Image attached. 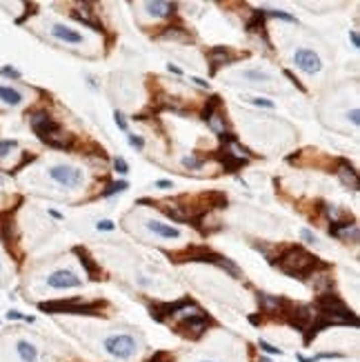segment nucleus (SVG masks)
Instances as JSON below:
<instances>
[{"label": "nucleus", "mask_w": 360, "mask_h": 362, "mask_svg": "<svg viewBox=\"0 0 360 362\" xmlns=\"http://www.w3.org/2000/svg\"><path fill=\"white\" fill-rule=\"evenodd\" d=\"M262 27H265V20H262V11H256V14H253V18L249 20L247 29H249V32H256V29H262Z\"/></svg>", "instance_id": "obj_24"}, {"label": "nucleus", "mask_w": 360, "mask_h": 362, "mask_svg": "<svg viewBox=\"0 0 360 362\" xmlns=\"http://www.w3.org/2000/svg\"><path fill=\"white\" fill-rule=\"evenodd\" d=\"M258 344H260V349H262V351H267V353H280V349H278V347H271V344H269V342H265V340H260Z\"/></svg>", "instance_id": "obj_29"}, {"label": "nucleus", "mask_w": 360, "mask_h": 362, "mask_svg": "<svg viewBox=\"0 0 360 362\" xmlns=\"http://www.w3.org/2000/svg\"><path fill=\"white\" fill-rule=\"evenodd\" d=\"M29 122H31V129H34L38 136L49 134V131H53V129H58V127H60L56 120H51V116H49L47 111H38V113H34V116L29 118Z\"/></svg>", "instance_id": "obj_10"}, {"label": "nucleus", "mask_w": 360, "mask_h": 362, "mask_svg": "<svg viewBox=\"0 0 360 362\" xmlns=\"http://www.w3.org/2000/svg\"><path fill=\"white\" fill-rule=\"evenodd\" d=\"M173 358H171V353H167V351H156L154 356L149 358V362H171Z\"/></svg>", "instance_id": "obj_25"}, {"label": "nucleus", "mask_w": 360, "mask_h": 362, "mask_svg": "<svg viewBox=\"0 0 360 362\" xmlns=\"http://www.w3.org/2000/svg\"><path fill=\"white\" fill-rule=\"evenodd\" d=\"M244 76H247V78H258V80H267L265 73H258V72H247Z\"/></svg>", "instance_id": "obj_37"}, {"label": "nucleus", "mask_w": 360, "mask_h": 362, "mask_svg": "<svg viewBox=\"0 0 360 362\" xmlns=\"http://www.w3.org/2000/svg\"><path fill=\"white\" fill-rule=\"evenodd\" d=\"M129 143H131V147H136V149L145 147V140H142L140 136H129Z\"/></svg>", "instance_id": "obj_30"}, {"label": "nucleus", "mask_w": 360, "mask_h": 362, "mask_svg": "<svg viewBox=\"0 0 360 362\" xmlns=\"http://www.w3.org/2000/svg\"><path fill=\"white\" fill-rule=\"evenodd\" d=\"M316 264H318V260H316L309 251L302 249V247H289V249L278 258V267L282 269L287 276H293V278H305Z\"/></svg>", "instance_id": "obj_1"}, {"label": "nucleus", "mask_w": 360, "mask_h": 362, "mask_svg": "<svg viewBox=\"0 0 360 362\" xmlns=\"http://www.w3.org/2000/svg\"><path fill=\"white\" fill-rule=\"evenodd\" d=\"M2 76H11V78H20V73L16 72V69H11V67H4L2 69Z\"/></svg>", "instance_id": "obj_36"}, {"label": "nucleus", "mask_w": 360, "mask_h": 362, "mask_svg": "<svg viewBox=\"0 0 360 362\" xmlns=\"http://www.w3.org/2000/svg\"><path fill=\"white\" fill-rule=\"evenodd\" d=\"M207 326H209V318L200 316V313H194V316L185 318V320L180 322V331L185 335H189V338H198Z\"/></svg>", "instance_id": "obj_7"}, {"label": "nucleus", "mask_w": 360, "mask_h": 362, "mask_svg": "<svg viewBox=\"0 0 360 362\" xmlns=\"http://www.w3.org/2000/svg\"><path fill=\"white\" fill-rule=\"evenodd\" d=\"M114 120H116V125H118L120 129H122V131H127V122H124L122 113H118V111H116V113H114Z\"/></svg>", "instance_id": "obj_31"}, {"label": "nucleus", "mask_w": 360, "mask_h": 362, "mask_svg": "<svg viewBox=\"0 0 360 362\" xmlns=\"http://www.w3.org/2000/svg\"><path fill=\"white\" fill-rule=\"evenodd\" d=\"M209 60H211V73H216V69L220 65H227L231 60V51L225 49V47H213L209 51Z\"/></svg>", "instance_id": "obj_14"}, {"label": "nucleus", "mask_w": 360, "mask_h": 362, "mask_svg": "<svg viewBox=\"0 0 360 362\" xmlns=\"http://www.w3.org/2000/svg\"><path fill=\"white\" fill-rule=\"evenodd\" d=\"M74 251L78 253V258H80V262H82V267L87 269L89 278H91V280H98V278H100V267H98V264L91 260V255H89L87 251L82 249V247H76Z\"/></svg>", "instance_id": "obj_13"}, {"label": "nucleus", "mask_w": 360, "mask_h": 362, "mask_svg": "<svg viewBox=\"0 0 360 362\" xmlns=\"http://www.w3.org/2000/svg\"><path fill=\"white\" fill-rule=\"evenodd\" d=\"M105 349L111 356L120 358V360H127L136 353V342H133L131 335H111L105 340Z\"/></svg>", "instance_id": "obj_4"}, {"label": "nucleus", "mask_w": 360, "mask_h": 362, "mask_svg": "<svg viewBox=\"0 0 360 362\" xmlns=\"http://www.w3.org/2000/svg\"><path fill=\"white\" fill-rule=\"evenodd\" d=\"M156 187H158V189H169V187H171V182H169V180H158Z\"/></svg>", "instance_id": "obj_38"}, {"label": "nucleus", "mask_w": 360, "mask_h": 362, "mask_svg": "<svg viewBox=\"0 0 360 362\" xmlns=\"http://www.w3.org/2000/svg\"><path fill=\"white\" fill-rule=\"evenodd\" d=\"M302 238H307V242H316V236L311 231H307V229L302 231Z\"/></svg>", "instance_id": "obj_39"}, {"label": "nucleus", "mask_w": 360, "mask_h": 362, "mask_svg": "<svg viewBox=\"0 0 360 362\" xmlns=\"http://www.w3.org/2000/svg\"><path fill=\"white\" fill-rule=\"evenodd\" d=\"M102 302H82L80 298L71 300H53V302H40L38 309L47 313H100L98 309Z\"/></svg>", "instance_id": "obj_3"}, {"label": "nucleus", "mask_w": 360, "mask_h": 362, "mask_svg": "<svg viewBox=\"0 0 360 362\" xmlns=\"http://www.w3.org/2000/svg\"><path fill=\"white\" fill-rule=\"evenodd\" d=\"M271 16H276V18H282V20H289V23H296V18L289 14H282V11H271Z\"/></svg>", "instance_id": "obj_32"}, {"label": "nucleus", "mask_w": 360, "mask_h": 362, "mask_svg": "<svg viewBox=\"0 0 360 362\" xmlns=\"http://www.w3.org/2000/svg\"><path fill=\"white\" fill-rule=\"evenodd\" d=\"M316 307H318L320 313H324L331 320H336V325H354V326L358 325V318L351 313V309L336 293H329V291L320 293L316 298Z\"/></svg>", "instance_id": "obj_2"}, {"label": "nucleus", "mask_w": 360, "mask_h": 362, "mask_svg": "<svg viewBox=\"0 0 360 362\" xmlns=\"http://www.w3.org/2000/svg\"><path fill=\"white\" fill-rule=\"evenodd\" d=\"M260 362H271V360H267V358H262V360H260Z\"/></svg>", "instance_id": "obj_45"}, {"label": "nucleus", "mask_w": 360, "mask_h": 362, "mask_svg": "<svg viewBox=\"0 0 360 362\" xmlns=\"http://www.w3.org/2000/svg\"><path fill=\"white\" fill-rule=\"evenodd\" d=\"M11 149H16V140H2L0 143V158H4Z\"/></svg>", "instance_id": "obj_26"}, {"label": "nucleus", "mask_w": 360, "mask_h": 362, "mask_svg": "<svg viewBox=\"0 0 360 362\" xmlns=\"http://www.w3.org/2000/svg\"><path fill=\"white\" fill-rule=\"evenodd\" d=\"M49 174H51V178L56 180V182L65 184V187H76V184H80V180H82V171L74 169V167L58 165V167H53Z\"/></svg>", "instance_id": "obj_6"}, {"label": "nucleus", "mask_w": 360, "mask_h": 362, "mask_svg": "<svg viewBox=\"0 0 360 362\" xmlns=\"http://www.w3.org/2000/svg\"><path fill=\"white\" fill-rule=\"evenodd\" d=\"M89 11H93V9H89V5H84V9L80 11V9H74L71 11V16H74L76 20H80V23H84V25H89V27L91 29H96V32H100V23H98V20H93L91 16H89Z\"/></svg>", "instance_id": "obj_17"}, {"label": "nucleus", "mask_w": 360, "mask_h": 362, "mask_svg": "<svg viewBox=\"0 0 360 362\" xmlns=\"http://www.w3.org/2000/svg\"><path fill=\"white\" fill-rule=\"evenodd\" d=\"M98 229H102V231H111V229H114V222H109V220H102V222H98Z\"/></svg>", "instance_id": "obj_35"}, {"label": "nucleus", "mask_w": 360, "mask_h": 362, "mask_svg": "<svg viewBox=\"0 0 360 362\" xmlns=\"http://www.w3.org/2000/svg\"><path fill=\"white\" fill-rule=\"evenodd\" d=\"M147 227L151 229L154 233H160V236H164V238H178L180 236V231L178 229H173V227H167V224H162V222H147Z\"/></svg>", "instance_id": "obj_18"}, {"label": "nucleus", "mask_w": 360, "mask_h": 362, "mask_svg": "<svg viewBox=\"0 0 360 362\" xmlns=\"http://www.w3.org/2000/svg\"><path fill=\"white\" fill-rule=\"evenodd\" d=\"M340 176H342V180H345L347 184L351 182V189H358V178H356V171H354V167L351 165H347V160H340Z\"/></svg>", "instance_id": "obj_20"}, {"label": "nucleus", "mask_w": 360, "mask_h": 362, "mask_svg": "<svg viewBox=\"0 0 360 362\" xmlns=\"http://www.w3.org/2000/svg\"><path fill=\"white\" fill-rule=\"evenodd\" d=\"M173 258H176V260H194V262H211V264H218L222 260V255L213 253L209 247H189L185 253H176Z\"/></svg>", "instance_id": "obj_5"}, {"label": "nucleus", "mask_w": 360, "mask_h": 362, "mask_svg": "<svg viewBox=\"0 0 360 362\" xmlns=\"http://www.w3.org/2000/svg\"><path fill=\"white\" fill-rule=\"evenodd\" d=\"M162 38H171V40H187V34H182L178 27H171V29H164L162 32Z\"/></svg>", "instance_id": "obj_23"}, {"label": "nucleus", "mask_w": 360, "mask_h": 362, "mask_svg": "<svg viewBox=\"0 0 360 362\" xmlns=\"http://www.w3.org/2000/svg\"><path fill=\"white\" fill-rule=\"evenodd\" d=\"M169 72H171V73H176V76H180V73H182L180 69L176 67V65H169Z\"/></svg>", "instance_id": "obj_44"}, {"label": "nucleus", "mask_w": 360, "mask_h": 362, "mask_svg": "<svg viewBox=\"0 0 360 362\" xmlns=\"http://www.w3.org/2000/svg\"><path fill=\"white\" fill-rule=\"evenodd\" d=\"M38 138L42 140L44 145L53 147V149H69L71 143H74V136L67 134V131H62L60 127H58V129H53V131H49V134L38 136Z\"/></svg>", "instance_id": "obj_8"}, {"label": "nucleus", "mask_w": 360, "mask_h": 362, "mask_svg": "<svg viewBox=\"0 0 360 362\" xmlns=\"http://www.w3.org/2000/svg\"><path fill=\"white\" fill-rule=\"evenodd\" d=\"M53 36L60 38V40L65 42H71V45H78V42H82V36H80L78 32H74V29L65 27V25H53Z\"/></svg>", "instance_id": "obj_15"}, {"label": "nucleus", "mask_w": 360, "mask_h": 362, "mask_svg": "<svg viewBox=\"0 0 360 362\" xmlns=\"http://www.w3.org/2000/svg\"><path fill=\"white\" fill-rule=\"evenodd\" d=\"M7 318H9V320H20L22 316H20L18 311H9V313H7Z\"/></svg>", "instance_id": "obj_42"}, {"label": "nucleus", "mask_w": 360, "mask_h": 362, "mask_svg": "<svg viewBox=\"0 0 360 362\" xmlns=\"http://www.w3.org/2000/svg\"><path fill=\"white\" fill-rule=\"evenodd\" d=\"M0 100H4L7 105H18L22 100L20 91L11 89V87H0Z\"/></svg>", "instance_id": "obj_21"}, {"label": "nucleus", "mask_w": 360, "mask_h": 362, "mask_svg": "<svg viewBox=\"0 0 360 362\" xmlns=\"http://www.w3.org/2000/svg\"><path fill=\"white\" fill-rule=\"evenodd\" d=\"M293 60H296L298 67H300L302 72H307V73L320 72V58L309 49H298L296 56H293Z\"/></svg>", "instance_id": "obj_9"}, {"label": "nucleus", "mask_w": 360, "mask_h": 362, "mask_svg": "<svg viewBox=\"0 0 360 362\" xmlns=\"http://www.w3.org/2000/svg\"><path fill=\"white\" fill-rule=\"evenodd\" d=\"M251 103L253 105H260V107H267V109L274 107V103H269V100H262V98H251Z\"/></svg>", "instance_id": "obj_33"}, {"label": "nucleus", "mask_w": 360, "mask_h": 362, "mask_svg": "<svg viewBox=\"0 0 360 362\" xmlns=\"http://www.w3.org/2000/svg\"><path fill=\"white\" fill-rule=\"evenodd\" d=\"M220 107V96H211V98H209V103L204 105V109H202V120H211L213 118V111H216V109Z\"/></svg>", "instance_id": "obj_22"}, {"label": "nucleus", "mask_w": 360, "mask_h": 362, "mask_svg": "<svg viewBox=\"0 0 360 362\" xmlns=\"http://www.w3.org/2000/svg\"><path fill=\"white\" fill-rule=\"evenodd\" d=\"M311 318H314V311H311V307H296L289 311V322H291L293 326H298L300 331H305L307 326H309Z\"/></svg>", "instance_id": "obj_12"}, {"label": "nucleus", "mask_w": 360, "mask_h": 362, "mask_svg": "<svg viewBox=\"0 0 360 362\" xmlns=\"http://www.w3.org/2000/svg\"><path fill=\"white\" fill-rule=\"evenodd\" d=\"M191 80H194L198 87H209V82H207V80H200V78H191Z\"/></svg>", "instance_id": "obj_43"}, {"label": "nucleus", "mask_w": 360, "mask_h": 362, "mask_svg": "<svg viewBox=\"0 0 360 362\" xmlns=\"http://www.w3.org/2000/svg\"><path fill=\"white\" fill-rule=\"evenodd\" d=\"M182 165H185V167H200L202 162L196 160V158H185V160H182Z\"/></svg>", "instance_id": "obj_34"}, {"label": "nucleus", "mask_w": 360, "mask_h": 362, "mask_svg": "<svg viewBox=\"0 0 360 362\" xmlns=\"http://www.w3.org/2000/svg\"><path fill=\"white\" fill-rule=\"evenodd\" d=\"M349 118H351V122H354V125H358V122H360V118H358V109H354V111L349 113Z\"/></svg>", "instance_id": "obj_40"}, {"label": "nucleus", "mask_w": 360, "mask_h": 362, "mask_svg": "<svg viewBox=\"0 0 360 362\" xmlns=\"http://www.w3.org/2000/svg\"><path fill=\"white\" fill-rule=\"evenodd\" d=\"M114 167H116V171H118V174H127V171H129L127 162H124L122 158H116V160H114Z\"/></svg>", "instance_id": "obj_28"}, {"label": "nucleus", "mask_w": 360, "mask_h": 362, "mask_svg": "<svg viewBox=\"0 0 360 362\" xmlns=\"http://www.w3.org/2000/svg\"><path fill=\"white\" fill-rule=\"evenodd\" d=\"M127 187H129V184L124 182V180H122V182H114V184H111V187L105 191V196H111V193H116V191H124Z\"/></svg>", "instance_id": "obj_27"}, {"label": "nucleus", "mask_w": 360, "mask_h": 362, "mask_svg": "<svg viewBox=\"0 0 360 362\" xmlns=\"http://www.w3.org/2000/svg\"><path fill=\"white\" fill-rule=\"evenodd\" d=\"M49 287H56V289H67V287H78L80 278L74 276L71 271H56L49 276Z\"/></svg>", "instance_id": "obj_11"}, {"label": "nucleus", "mask_w": 360, "mask_h": 362, "mask_svg": "<svg viewBox=\"0 0 360 362\" xmlns=\"http://www.w3.org/2000/svg\"><path fill=\"white\" fill-rule=\"evenodd\" d=\"M349 36H351V42H354V47H360V38H358V34H356V32H351Z\"/></svg>", "instance_id": "obj_41"}, {"label": "nucleus", "mask_w": 360, "mask_h": 362, "mask_svg": "<svg viewBox=\"0 0 360 362\" xmlns=\"http://www.w3.org/2000/svg\"><path fill=\"white\" fill-rule=\"evenodd\" d=\"M18 353H20V358L25 362H36V358H38V353H36V347L29 342H25V340H20L18 342Z\"/></svg>", "instance_id": "obj_19"}, {"label": "nucleus", "mask_w": 360, "mask_h": 362, "mask_svg": "<svg viewBox=\"0 0 360 362\" xmlns=\"http://www.w3.org/2000/svg\"><path fill=\"white\" fill-rule=\"evenodd\" d=\"M147 11L151 16H171L176 11V2H147Z\"/></svg>", "instance_id": "obj_16"}]
</instances>
